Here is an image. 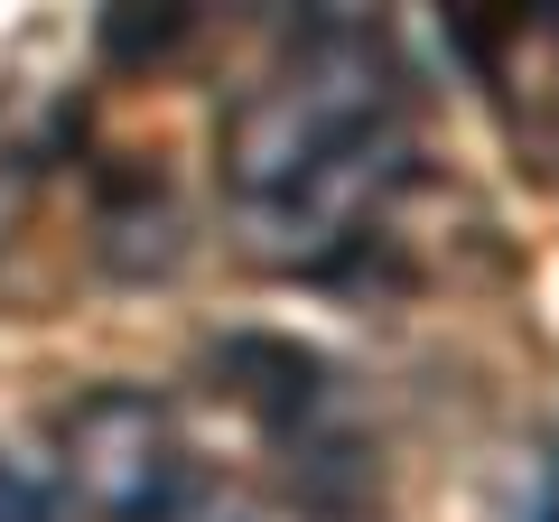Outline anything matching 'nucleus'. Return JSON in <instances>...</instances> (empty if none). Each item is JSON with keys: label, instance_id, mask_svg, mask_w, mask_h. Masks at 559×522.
<instances>
[{"label": "nucleus", "instance_id": "1", "mask_svg": "<svg viewBox=\"0 0 559 522\" xmlns=\"http://www.w3.org/2000/svg\"><path fill=\"white\" fill-rule=\"evenodd\" d=\"M224 178L271 261H308L318 242L355 234L364 205L401 178L382 47L364 28H318L308 47H289L224 131Z\"/></svg>", "mask_w": 559, "mask_h": 522}, {"label": "nucleus", "instance_id": "2", "mask_svg": "<svg viewBox=\"0 0 559 522\" xmlns=\"http://www.w3.org/2000/svg\"><path fill=\"white\" fill-rule=\"evenodd\" d=\"M57 466L94 522H187L205 495V466L187 448L178 411L159 392H131V382H103V392L66 402Z\"/></svg>", "mask_w": 559, "mask_h": 522}, {"label": "nucleus", "instance_id": "3", "mask_svg": "<svg viewBox=\"0 0 559 522\" xmlns=\"http://www.w3.org/2000/svg\"><path fill=\"white\" fill-rule=\"evenodd\" d=\"M0 522H57V513H47V495L20 476V466H0Z\"/></svg>", "mask_w": 559, "mask_h": 522}]
</instances>
